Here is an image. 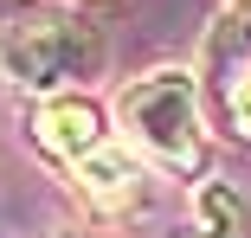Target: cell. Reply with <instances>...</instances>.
<instances>
[{
  "label": "cell",
  "mask_w": 251,
  "mask_h": 238,
  "mask_svg": "<svg viewBox=\"0 0 251 238\" xmlns=\"http://www.w3.org/2000/svg\"><path fill=\"white\" fill-rule=\"evenodd\" d=\"M116 116H123V135L155 167L187 174L200 161V103H193V77L187 71H148L142 84L123 90Z\"/></svg>",
  "instance_id": "1"
},
{
  "label": "cell",
  "mask_w": 251,
  "mask_h": 238,
  "mask_svg": "<svg viewBox=\"0 0 251 238\" xmlns=\"http://www.w3.org/2000/svg\"><path fill=\"white\" fill-rule=\"evenodd\" d=\"M0 71L26 90H65L103 71V39L77 20H39L0 45Z\"/></svg>",
  "instance_id": "2"
},
{
  "label": "cell",
  "mask_w": 251,
  "mask_h": 238,
  "mask_svg": "<svg viewBox=\"0 0 251 238\" xmlns=\"http://www.w3.org/2000/svg\"><path fill=\"white\" fill-rule=\"evenodd\" d=\"M32 135H39V148L45 155H58V161H90L97 148H103V110H97L90 97H45L32 110Z\"/></svg>",
  "instance_id": "3"
},
{
  "label": "cell",
  "mask_w": 251,
  "mask_h": 238,
  "mask_svg": "<svg viewBox=\"0 0 251 238\" xmlns=\"http://www.w3.org/2000/svg\"><path fill=\"white\" fill-rule=\"evenodd\" d=\"M77 187H84L97 206H129L135 187H142V174H135L129 148H110V142H103L90 161H77Z\"/></svg>",
  "instance_id": "4"
},
{
  "label": "cell",
  "mask_w": 251,
  "mask_h": 238,
  "mask_svg": "<svg viewBox=\"0 0 251 238\" xmlns=\"http://www.w3.org/2000/svg\"><path fill=\"white\" fill-rule=\"evenodd\" d=\"M180 238H238V200L226 187H200V225Z\"/></svg>",
  "instance_id": "5"
},
{
  "label": "cell",
  "mask_w": 251,
  "mask_h": 238,
  "mask_svg": "<svg viewBox=\"0 0 251 238\" xmlns=\"http://www.w3.org/2000/svg\"><path fill=\"white\" fill-rule=\"evenodd\" d=\"M226 110H232V122H238V135H251V65L232 77V90H226Z\"/></svg>",
  "instance_id": "6"
},
{
  "label": "cell",
  "mask_w": 251,
  "mask_h": 238,
  "mask_svg": "<svg viewBox=\"0 0 251 238\" xmlns=\"http://www.w3.org/2000/svg\"><path fill=\"white\" fill-rule=\"evenodd\" d=\"M219 45H245V52H251V0H238V7L226 13V32H219Z\"/></svg>",
  "instance_id": "7"
}]
</instances>
